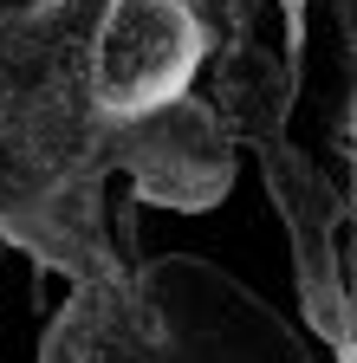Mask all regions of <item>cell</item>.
<instances>
[{
	"instance_id": "6da1fadb",
	"label": "cell",
	"mask_w": 357,
	"mask_h": 363,
	"mask_svg": "<svg viewBox=\"0 0 357 363\" xmlns=\"http://www.w3.org/2000/svg\"><path fill=\"white\" fill-rule=\"evenodd\" d=\"M202 59V33L182 0H117L98 33V98L111 111L143 117L189 84Z\"/></svg>"
}]
</instances>
